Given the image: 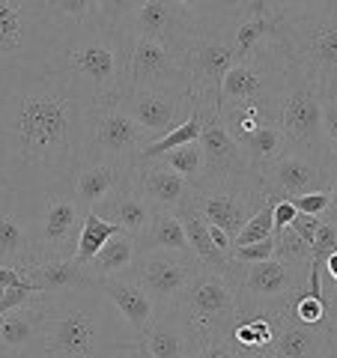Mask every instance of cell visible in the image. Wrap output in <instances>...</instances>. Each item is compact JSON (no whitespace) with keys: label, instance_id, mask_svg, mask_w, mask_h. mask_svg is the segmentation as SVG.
I'll return each mask as SVG.
<instances>
[{"label":"cell","instance_id":"1","mask_svg":"<svg viewBox=\"0 0 337 358\" xmlns=\"http://www.w3.org/2000/svg\"><path fill=\"white\" fill-rule=\"evenodd\" d=\"M93 117V93L54 66L0 90V179L6 192L72 188L87 164Z\"/></svg>","mask_w":337,"mask_h":358},{"label":"cell","instance_id":"2","mask_svg":"<svg viewBox=\"0 0 337 358\" xmlns=\"http://www.w3.org/2000/svg\"><path fill=\"white\" fill-rule=\"evenodd\" d=\"M33 301L45 322V358H110L138 343L99 281L57 296L36 293Z\"/></svg>","mask_w":337,"mask_h":358},{"label":"cell","instance_id":"3","mask_svg":"<svg viewBox=\"0 0 337 358\" xmlns=\"http://www.w3.org/2000/svg\"><path fill=\"white\" fill-rule=\"evenodd\" d=\"M126 33L120 27L93 21L84 27L57 30L51 66L87 87L96 99V108H105L117 105L120 96L126 93Z\"/></svg>","mask_w":337,"mask_h":358},{"label":"cell","instance_id":"4","mask_svg":"<svg viewBox=\"0 0 337 358\" xmlns=\"http://www.w3.org/2000/svg\"><path fill=\"white\" fill-rule=\"evenodd\" d=\"M57 45V24L45 0H0V90L45 72Z\"/></svg>","mask_w":337,"mask_h":358},{"label":"cell","instance_id":"5","mask_svg":"<svg viewBox=\"0 0 337 358\" xmlns=\"http://www.w3.org/2000/svg\"><path fill=\"white\" fill-rule=\"evenodd\" d=\"M289 81V60L284 48L268 36L257 42L248 54L236 60L221 81L218 108L221 105H254L257 110L278 122L280 102L287 96Z\"/></svg>","mask_w":337,"mask_h":358},{"label":"cell","instance_id":"6","mask_svg":"<svg viewBox=\"0 0 337 358\" xmlns=\"http://www.w3.org/2000/svg\"><path fill=\"white\" fill-rule=\"evenodd\" d=\"M272 39L322 99H337V15L280 24Z\"/></svg>","mask_w":337,"mask_h":358},{"label":"cell","instance_id":"7","mask_svg":"<svg viewBox=\"0 0 337 358\" xmlns=\"http://www.w3.org/2000/svg\"><path fill=\"white\" fill-rule=\"evenodd\" d=\"M173 310L200 331V338L230 341L239 322V296L221 268L200 266L173 301Z\"/></svg>","mask_w":337,"mask_h":358},{"label":"cell","instance_id":"8","mask_svg":"<svg viewBox=\"0 0 337 358\" xmlns=\"http://www.w3.org/2000/svg\"><path fill=\"white\" fill-rule=\"evenodd\" d=\"M191 192H194L191 203L203 215V221L227 230L230 236H236L245 227V221L268 200V192L257 171L200 179L197 185H191Z\"/></svg>","mask_w":337,"mask_h":358},{"label":"cell","instance_id":"9","mask_svg":"<svg viewBox=\"0 0 337 358\" xmlns=\"http://www.w3.org/2000/svg\"><path fill=\"white\" fill-rule=\"evenodd\" d=\"M30 197H33V263L75 257L87 209L75 200L72 188H57V192H42Z\"/></svg>","mask_w":337,"mask_h":358},{"label":"cell","instance_id":"10","mask_svg":"<svg viewBox=\"0 0 337 358\" xmlns=\"http://www.w3.org/2000/svg\"><path fill=\"white\" fill-rule=\"evenodd\" d=\"M236 21L233 24H218L200 30L191 45L182 51V63L188 72L191 87V102L194 108H218L221 81L230 66L239 60V48H236Z\"/></svg>","mask_w":337,"mask_h":358},{"label":"cell","instance_id":"11","mask_svg":"<svg viewBox=\"0 0 337 358\" xmlns=\"http://www.w3.org/2000/svg\"><path fill=\"white\" fill-rule=\"evenodd\" d=\"M230 278V284L239 296V317H251V313H263L268 308L280 305L289 293L308 289V278L280 263L278 257L263 263H236L227 260L221 268Z\"/></svg>","mask_w":337,"mask_h":358},{"label":"cell","instance_id":"12","mask_svg":"<svg viewBox=\"0 0 337 358\" xmlns=\"http://www.w3.org/2000/svg\"><path fill=\"white\" fill-rule=\"evenodd\" d=\"M278 126L287 138V152H299L308 159H322L325 134H322V96L308 84V78L289 66L287 96L280 102Z\"/></svg>","mask_w":337,"mask_h":358},{"label":"cell","instance_id":"13","mask_svg":"<svg viewBox=\"0 0 337 358\" xmlns=\"http://www.w3.org/2000/svg\"><path fill=\"white\" fill-rule=\"evenodd\" d=\"M126 90H162V93L191 96L182 57L167 48V45L155 39H143V36H129Z\"/></svg>","mask_w":337,"mask_h":358},{"label":"cell","instance_id":"14","mask_svg":"<svg viewBox=\"0 0 337 358\" xmlns=\"http://www.w3.org/2000/svg\"><path fill=\"white\" fill-rule=\"evenodd\" d=\"M197 268H200V260L194 254L155 248V251H138L131 268L122 275L138 281L155 301V308L164 310V308H173V301L179 299V293L185 289V284L191 281V275Z\"/></svg>","mask_w":337,"mask_h":358},{"label":"cell","instance_id":"15","mask_svg":"<svg viewBox=\"0 0 337 358\" xmlns=\"http://www.w3.org/2000/svg\"><path fill=\"white\" fill-rule=\"evenodd\" d=\"M147 143H152L150 134L126 110L120 105H105L96 108L87 162H114L122 167H134L141 162V152Z\"/></svg>","mask_w":337,"mask_h":358},{"label":"cell","instance_id":"16","mask_svg":"<svg viewBox=\"0 0 337 358\" xmlns=\"http://www.w3.org/2000/svg\"><path fill=\"white\" fill-rule=\"evenodd\" d=\"M293 296L289 293L280 305L263 310L268 322H272V341H268L266 352L272 358H334V343L329 329L301 322L293 313Z\"/></svg>","mask_w":337,"mask_h":358},{"label":"cell","instance_id":"17","mask_svg":"<svg viewBox=\"0 0 337 358\" xmlns=\"http://www.w3.org/2000/svg\"><path fill=\"white\" fill-rule=\"evenodd\" d=\"M129 36H143L167 45L171 51H176L182 57V51L191 45V39L200 33L197 21L191 18L185 6H179L176 0H143L126 18V24L120 27Z\"/></svg>","mask_w":337,"mask_h":358},{"label":"cell","instance_id":"18","mask_svg":"<svg viewBox=\"0 0 337 358\" xmlns=\"http://www.w3.org/2000/svg\"><path fill=\"white\" fill-rule=\"evenodd\" d=\"M117 105L150 134V141H159L167 131L182 126L191 117V110H194L191 96L162 93V90H126Z\"/></svg>","mask_w":337,"mask_h":358},{"label":"cell","instance_id":"19","mask_svg":"<svg viewBox=\"0 0 337 358\" xmlns=\"http://www.w3.org/2000/svg\"><path fill=\"white\" fill-rule=\"evenodd\" d=\"M33 263V197L6 192L0 200V266L24 268Z\"/></svg>","mask_w":337,"mask_h":358},{"label":"cell","instance_id":"20","mask_svg":"<svg viewBox=\"0 0 337 358\" xmlns=\"http://www.w3.org/2000/svg\"><path fill=\"white\" fill-rule=\"evenodd\" d=\"M203 126H200V152H203V176L200 179H218L233 173H248V155H245L242 143L227 131V126L218 117V108H200ZM197 185V182H194Z\"/></svg>","mask_w":337,"mask_h":358},{"label":"cell","instance_id":"21","mask_svg":"<svg viewBox=\"0 0 337 358\" xmlns=\"http://www.w3.org/2000/svg\"><path fill=\"white\" fill-rule=\"evenodd\" d=\"M260 179L268 197L275 200H293L301 194L320 192V188H329V176H325L322 164L299 152H284L272 164H266L260 171Z\"/></svg>","mask_w":337,"mask_h":358},{"label":"cell","instance_id":"22","mask_svg":"<svg viewBox=\"0 0 337 358\" xmlns=\"http://www.w3.org/2000/svg\"><path fill=\"white\" fill-rule=\"evenodd\" d=\"M131 185L155 212H173V215H179L194 200L191 185L162 162H138L131 167Z\"/></svg>","mask_w":337,"mask_h":358},{"label":"cell","instance_id":"23","mask_svg":"<svg viewBox=\"0 0 337 358\" xmlns=\"http://www.w3.org/2000/svg\"><path fill=\"white\" fill-rule=\"evenodd\" d=\"M141 343L150 358H194L203 338H200V331L191 326L182 313H176L173 308H164L155 313L152 326L143 331Z\"/></svg>","mask_w":337,"mask_h":358},{"label":"cell","instance_id":"24","mask_svg":"<svg viewBox=\"0 0 337 358\" xmlns=\"http://www.w3.org/2000/svg\"><path fill=\"white\" fill-rule=\"evenodd\" d=\"M45 322L36 301L0 317V358H45Z\"/></svg>","mask_w":337,"mask_h":358},{"label":"cell","instance_id":"25","mask_svg":"<svg viewBox=\"0 0 337 358\" xmlns=\"http://www.w3.org/2000/svg\"><path fill=\"white\" fill-rule=\"evenodd\" d=\"M89 212H96L99 218L117 224V227H120L122 233H129L131 239H141L143 233H147L152 215H155V209H152L138 192H134L131 176H129V182H122V185L114 188V192H110L108 197L99 200V203L89 209Z\"/></svg>","mask_w":337,"mask_h":358},{"label":"cell","instance_id":"26","mask_svg":"<svg viewBox=\"0 0 337 358\" xmlns=\"http://www.w3.org/2000/svg\"><path fill=\"white\" fill-rule=\"evenodd\" d=\"M99 284H102L108 299L117 305V310L122 313V320L129 322V329L134 331V338L141 341L143 331L152 326L155 313H159V308H155V301L150 299V293L138 281H131L129 275L105 278V281H99Z\"/></svg>","mask_w":337,"mask_h":358},{"label":"cell","instance_id":"27","mask_svg":"<svg viewBox=\"0 0 337 358\" xmlns=\"http://www.w3.org/2000/svg\"><path fill=\"white\" fill-rule=\"evenodd\" d=\"M129 176H131V167H122L114 162H87L75 176L72 194H75L78 203L89 212L99 200L114 192V188L129 182Z\"/></svg>","mask_w":337,"mask_h":358},{"label":"cell","instance_id":"28","mask_svg":"<svg viewBox=\"0 0 337 358\" xmlns=\"http://www.w3.org/2000/svg\"><path fill=\"white\" fill-rule=\"evenodd\" d=\"M24 278L36 287V293L45 296H57V293H69L84 284H93L87 266L78 263L75 257L69 260H45V263H30L24 268Z\"/></svg>","mask_w":337,"mask_h":358},{"label":"cell","instance_id":"29","mask_svg":"<svg viewBox=\"0 0 337 358\" xmlns=\"http://www.w3.org/2000/svg\"><path fill=\"white\" fill-rule=\"evenodd\" d=\"M242 6L266 15L275 27L337 15V0H242Z\"/></svg>","mask_w":337,"mask_h":358},{"label":"cell","instance_id":"30","mask_svg":"<svg viewBox=\"0 0 337 358\" xmlns=\"http://www.w3.org/2000/svg\"><path fill=\"white\" fill-rule=\"evenodd\" d=\"M134 257H138V242H134L129 233H117V236H110L102 245V251L84 266L93 281H105V278H117L122 272H129Z\"/></svg>","mask_w":337,"mask_h":358},{"label":"cell","instance_id":"31","mask_svg":"<svg viewBox=\"0 0 337 358\" xmlns=\"http://www.w3.org/2000/svg\"><path fill=\"white\" fill-rule=\"evenodd\" d=\"M138 242V251H182V254H194L191 251V245L185 239V227L182 221H179V215H173V212H155L147 233H143Z\"/></svg>","mask_w":337,"mask_h":358},{"label":"cell","instance_id":"32","mask_svg":"<svg viewBox=\"0 0 337 358\" xmlns=\"http://www.w3.org/2000/svg\"><path fill=\"white\" fill-rule=\"evenodd\" d=\"M239 143H242L245 155H248L251 171H257V173L287 152V138H284V131H280L278 122H263V126H257L254 131L245 134Z\"/></svg>","mask_w":337,"mask_h":358},{"label":"cell","instance_id":"33","mask_svg":"<svg viewBox=\"0 0 337 358\" xmlns=\"http://www.w3.org/2000/svg\"><path fill=\"white\" fill-rule=\"evenodd\" d=\"M179 221H182L185 239H188V245H191V251H194V257L200 260V266L224 268V263H227L230 257H224V254L215 248V242L209 239V224H206L203 215H200V212L194 209V203L179 212Z\"/></svg>","mask_w":337,"mask_h":358},{"label":"cell","instance_id":"34","mask_svg":"<svg viewBox=\"0 0 337 358\" xmlns=\"http://www.w3.org/2000/svg\"><path fill=\"white\" fill-rule=\"evenodd\" d=\"M176 3L188 9L200 30L218 27V24H233V21H239L245 13V6L233 3V0H176Z\"/></svg>","mask_w":337,"mask_h":358},{"label":"cell","instance_id":"35","mask_svg":"<svg viewBox=\"0 0 337 358\" xmlns=\"http://www.w3.org/2000/svg\"><path fill=\"white\" fill-rule=\"evenodd\" d=\"M200 126H203V117H200V108H194V110H191V117L182 122V126H176L173 131H167L164 138L147 143L143 152H141V162H155V159H162L164 152L182 147V143H194L200 138Z\"/></svg>","mask_w":337,"mask_h":358},{"label":"cell","instance_id":"36","mask_svg":"<svg viewBox=\"0 0 337 358\" xmlns=\"http://www.w3.org/2000/svg\"><path fill=\"white\" fill-rule=\"evenodd\" d=\"M45 6H48V15L57 24V30L84 27L99 21L96 0H45Z\"/></svg>","mask_w":337,"mask_h":358},{"label":"cell","instance_id":"37","mask_svg":"<svg viewBox=\"0 0 337 358\" xmlns=\"http://www.w3.org/2000/svg\"><path fill=\"white\" fill-rule=\"evenodd\" d=\"M117 233H122L117 224H110V221H105V218H99L96 212H87L84 227H81V239H78L75 260H78V263H89L99 251H102V245H105L110 236H117Z\"/></svg>","mask_w":337,"mask_h":358},{"label":"cell","instance_id":"38","mask_svg":"<svg viewBox=\"0 0 337 358\" xmlns=\"http://www.w3.org/2000/svg\"><path fill=\"white\" fill-rule=\"evenodd\" d=\"M275 257L280 263H287L289 268H296L308 278V268H310V245L296 236L293 227H278L275 230Z\"/></svg>","mask_w":337,"mask_h":358},{"label":"cell","instance_id":"39","mask_svg":"<svg viewBox=\"0 0 337 358\" xmlns=\"http://www.w3.org/2000/svg\"><path fill=\"white\" fill-rule=\"evenodd\" d=\"M155 162H162L164 167H171V171L182 176L188 185L200 182V176H203V152H200L197 141L194 143H182V147L164 152L162 159H155Z\"/></svg>","mask_w":337,"mask_h":358},{"label":"cell","instance_id":"40","mask_svg":"<svg viewBox=\"0 0 337 358\" xmlns=\"http://www.w3.org/2000/svg\"><path fill=\"white\" fill-rule=\"evenodd\" d=\"M272 33H275V24H272V21H268L266 15L251 13V9H245L242 18L236 21V30H233V36H236V48H239V57H242V54H248L257 42L268 39Z\"/></svg>","mask_w":337,"mask_h":358},{"label":"cell","instance_id":"41","mask_svg":"<svg viewBox=\"0 0 337 358\" xmlns=\"http://www.w3.org/2000/svg\"><path fill=\"white\" fill-rule=\"evenodd\" d=\"M272 209H275V197H268L266 203L245 221V227L233 236V245H251V242H263L275 233V221H272Z\"/></svg>","mask_w":337,"mask_h":358},{"label":"cell","instance_id":"42","mask_svg":"<svg viewBox=\"0 0 337 358\" xmlns=\"http://www.w3.org/2000/svg\"><path fill=\"white\" fill-rule=\"evenodd\" d=\"M143 3V0H96V9H99V21L108 27H122L126 18L134 13Z\"/></svg>","mask_w":337,"mask_h":358},{"label":"cell","instance_id":"43","mask_svg":"<svg viewBox=\"0 0 337 358\" xmlns=\"http://www.w3.org/2000/svg\"><path fill=\"white\" fill-rule=\"evenodd\" d=\"M293 313L301 320V322H310V326H320V322L325 320V301L310 296L308 289H299V293L293 296Z\"/></svg>","mask_w":337,"mask_h":358},{"label":"cell","instance_id":"44","mask_svg":"<svg viewBox=\"0 0 337 358\" xmlns=\"http://www.w3.org/2000/svg\"><path fill=\"white\" fill-rule=\"evenodd\" d=\"M272 257H275V233L263 242L233 245V251H230V260L236 263H263V260H272Z\"/></svg>","mask_w":337,"mask_h":358},{"label":"cell","instance_id":"45","mask_svg":"<svg viewBox=\"0 0 337 358\" xmlns=\"http://www.w3.org/2000/svg\"><path fill=\"white\" fill-rule=\"evenodd\" d=\"M322 301H325V320H322V326L329 329L331 343H334V350H337V284L325 281V278H322Z\"/></svg>","mask_w":337,"mask_h":358},{"label":"cell","instance_id":"46","mask_svg":"<svg viewBox=\"0 0 337 358\" xmlns=\"http://www.w3.org/2000/svg\"><path fill=\"white\" fill-rule=\"evenodd\" d=\"M293 206L305 215H325L329 209V188H320V192H310V194H301V197H293Z\"/></svg>","mask_w":337,"mask_h":358},{"label":"cell","instance_id":"47","mask_svg":"<svg viewBox=\"0 0 337 358\" xmlns=\"http://www.w3.org/2000/svg\"><path fill=\"white\" fill-rule=\"evenodd\" d=\"M194 358H239V350H236L233 341H218V338H206L200 343V350Z\"/></svg>","mask_w":337,"mask_h":358},{"label":"cell","instance_id":"48","mask_svg":"<svg viewBox=\"0 0 337 358\" xmlns=\"http://www.w3.org/2000/svg\"><path fill=\"white\" fill-rule=\"evenodd\" d=\"M320 224H322V218L320 215H305V212H296V218L289 221V227H293V233L296 236H301L308 245L317 239V230H320Z\"/></svg>","mask_w":337,"mask_h":358},{"label":"cell","instance_id":"49","mask_svg":"<svg viewBox=\"0 0 337 358\" xmlns=\"http://www.w3.org/2000/svg\"><path fill=\"white\" fill-rule=\"evenodd\" d=\"M322 134L325 143H337V99H322Z\"/></svg>","mask_w":337,"mask_h":358},{"label":"cell","instance_id":"50","mask_svg":"<svg viewBox=\"0 0 337 358\" xmlns=\"http://www.w3.org/2000/svg\"><path fill=\"white\" fill-rule=\"evenodd\" d=\"M296 206L293 200H275V209H272V221H275V230L278 227H289V221L296 218Z\"/></svg>","mask_w":337,"mask_h":358},{"label":"cell","instance_id":"51","mask_svg":"<svg viewBox=\"0 0 337 358\" xmlns=\"http://www.w3.org/2000/svg\"><path fill=\"white\" fill-rule=\"evenodd\" d=\"M322 221L334 224V230H337V176L329 179V209H325Z\"/></svg>","mask_w":337,"mask_h":358},{"label":"cell","instance_id":"52","mask_svg":"<svg viewBox=\"0 0 337 358\" xmlns=\"http://www.w3.org/2000/svg\"><path fill=\"white\" fill-rule=\"evenodd\" d=\"M320 164H322V171H325V176H329V179L337 176V143H329V147H325Z\"/></svg>","mask_w":337,"mask_h":358},{"label":"cell","instance_id":"53","mask_svg":"<svg viewBox=\"0 0 337 358\" xmlns=\"http://www.w3.org/2000/svg\"><path fill=\"white\" fill-rule=\"evenodd\" d=\"M322 278H325V281H331V284H337V248L329 254V260H325V272H322Z\"/></svg>","mask_w":337,"mask_h":358},{"label":"cell","instance_id":"54","mask_svg":"<svg viewBox=\"0 0 337 358\" xmlns=\"http://www.w3.org/2000/svg\"><path fill=\"white\" fill-rule=\"evenodd\" d=\"M239 350V346H236ZM239 358H272L266 350H239Z\"/></svg>","mask_w":337,"mask_h":358},{"label":"cell","instance_id":"55","mask_svg":"<svg viewBox=\"0 0 337 358\" xmlns=\"http://www.w3.org/2000/svg\"><path fill=\"white\" fill-rule=\"evenodd\" d=\"M141 346V341L134 343V346H129V350H122V352H117V355H110V358H134V350Z\"/></svg>","mask_w":337,"mask_h":358},{"label":"cell","instance_id":"56","mask_svg":"<svg viewBox=\"0 0 337 358\" xmlns=\"http://www.w3.org/2000/svg\"><path fill=\"white\" fill-rule=\"evenodd\" d=\"M134 358H150V355H147V350H143V343L138 346V350H134Z\"/></svg>","mask_w":337,"mask_h":358},{"label":"cell","instance_id":"57","mask_svg":"<svg viewBox=\"0 0 337 358\" xmlns=\"http://www.w3.org/2000/svg\"><path fill=\"white\" fill-rule=\"evenodd\" d=\"M6 197V185H3V179H0V200Z\"/></svg>","mask_w":337,"mask_h":358},{"label":"cell","instance_id":"58","mask_svg":"<svg viewBox=\"0 0 337 358\" xmlns=\"http://www.w3.org/2000/svg\"><path fill=\"white\" fill-rule=\"evenodd\" d=\"M233 3H242V0H233Z\"/></svg>","mask_w":337,"mask_h":358},{"label":"cell","instance_id":"59","mask_svg":"<svg viewBox=\"0 0 337 358\" xmlns=\"http://www.w3.org/2000/svg\"><path fill=\"white\" fill-rule=\"evenodd\" d=\"M334 352H337V350H334Z\"/></svg>","mask_w":337,"mask_h":358}]
</instances>
